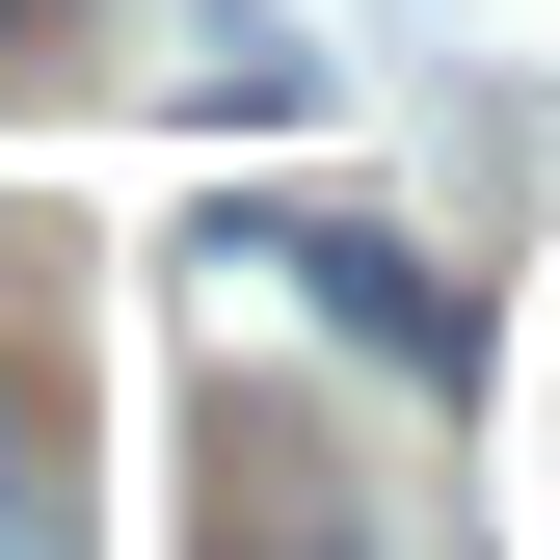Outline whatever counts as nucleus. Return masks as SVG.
I'll return each instance as SVG.
<instances>
[{
    "instance_id": "5",
    "label": "nucleus",
    "mask_w": 560,
    "mask_h": 560,
    "mask_svg": "<svg viewBox=\"0 0 560 560\" xmlns=\"http://www.w3.org/2000/svg\"><path fill=\"white\" fill-rule=\"evenodd\" d=\"M0 27H27V0H0Z\"/></svg>"
},
{
    "instance_id": "2",
    "label": "nucleus",
    "mask_w": 560,
    "mask_h": 560,
    "mask_svg": "<svg viewBox=\"0 0 560 560\" xmlns=\"http://www.w3.org/2000/svg\"><path fill=\"white\" fill-rule=\"evenodd\" d=\"M161 81H187V107H241V133H294V107H320V54H294V0H161Z\"/></svg>"
},
{
    "instance_id": "1",
    "label": "nucleus",
    "mask_w": 560,
    "mask_h": 560,
    "mask_svg": "<svg viewBox=\"0 0 560 560\" xmlns=\"http://www.w3.org/2000/svg\"><path fill=\"white\" fill-rule=\"evenodd\" d=\"M241 267H294V320H347V347H374V374H428V400L480 374V320H454V294H428V267H400V241H374V214H267Z\"/></svg>"
},
{
    "instance_id": "4",
    "label": "nucleus",
    "mask_w": 560,
    "mask_h": 560,
    "mask_svg": "<svg viewBox=\"0 0 560 560\" xmlns=\"http://www.w3.org/2000/svg\"><path fill=\"white\" fill-rule=\"evenodd\" d=\"M241 560H347V534H241Z\"/></svg>"
},
{
    "instance_id": "3",
    "label": "nucleus",
    "mask_w": 560,
    "mask_h": 560,
    "mask_svg": "<svg viewBox=\"0 0 560 560\" xmlns=\"http://www.w3.org/2000/svg\"><path fill=\"white\" fill-rule=\"evenodd\" d=\"M0 560H81V508H54V428H27V374H0Z\"/></svg>"
}]
</instances>
